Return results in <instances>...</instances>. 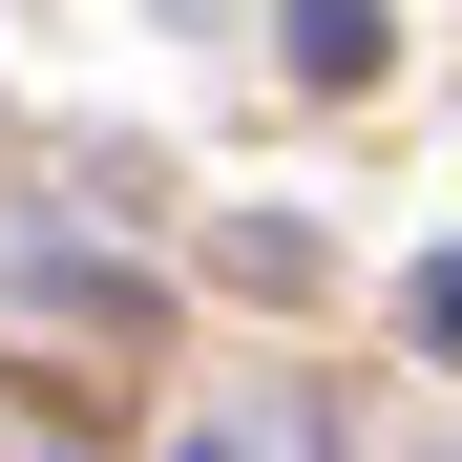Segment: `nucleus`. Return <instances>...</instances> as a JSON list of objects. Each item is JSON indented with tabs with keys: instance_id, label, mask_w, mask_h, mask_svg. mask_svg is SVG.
<instances>
[{
	"instance_id": "obj_1",
	"label": "nucleus",
	"mask_w": 462,
	"mask_h": 462,
	"mask_svg": "<svg viewBox=\"0 0 462 462\" xmlns=\"http://www.w3.org/2000/svg\"><path fill=\"white\" fill-rule=\"evenodd\" d=\"M378 42H400L378 0H294V85H378Z\"/></svg>"
},
{
	"instance_id": "obj_2",
	"label": "nucleus",
	"mask_w": 462,
	"mask_h": 462,
	"mask_svg": "<svg viewBox=\"0 0 462 462\" xmlns=\"http://www.w3.org/2000/svg\"><path fill=\"white\" fill-rule=\"evenodd\" d=\"M420 337H462V253H441V273H420Z\"/></svg>"
}]
</instances>
